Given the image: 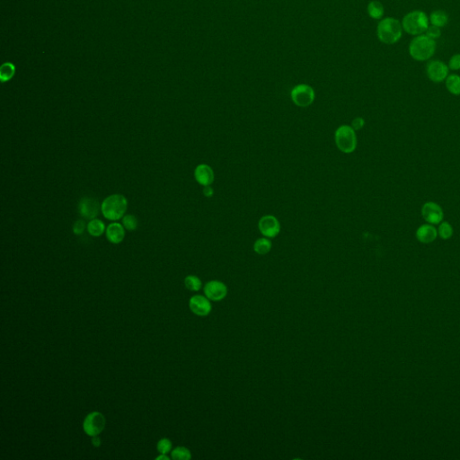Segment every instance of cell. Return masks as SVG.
<instances>
[{
    "mask_svg": "<svg viewBox=\"0 0 460 460\" xmlns=\"http://www.w3.org/2000/svg\"><path fill=\"white\" fill-rule=\"evenodd\" d=\"M416 238L420 243H430L434 242L438 236V229L431 224H423L416 230Z\"/></svg>",
    "mask_w": 460,
    "mask_h": 460,
    "instance_id": "14",
    "label": "cell"
},
{
    "mask_svg": "<svg viewBox=\"0 0 460 460\" xmlns=\"http://www.w3.org/2000/svg\"><path fill=\"white\" fill-rule=\"evenodd\" d=\"M421 212L424 221L429 224H440L444 219L443 209L436 202H426L422 205Z\"/></svg>",
    "mask_w": 460,
    "mask_h": 460,
    "instance_id": "9",
    "label": "cell"
},
{
    "mask_svg": "<svg viewBox=\"0 0 460 460\" xmlns=\"http://www.w3.org/2000/svg\"><path fill=\"white\" fill-rule=\"evenodd\" d=\"M272 249V243L268 238H259L255 241L254 245V250L256 254L260 255H264L268 254Z\"/></svg>",
    "mask_w": 460,
    "mask_h": 460,
    "instance_id": "21",
    "label": "cell"
},
{
    "mask_svg": "<svg viewBox=\"0 0 460 460\" xmlns=\"http://www.w3.org/2000/svg\"><path fill=\"white\" fill-rule=\"evenodd\" d=\"M189 307L193 313L199 316H206L211 311V304L207 297L202 295H195L191 297Z\"/></svg>",
    "mask_w": 460,
    "mask_h": 460,
    "instance_id": "13",
    "label": "cell"
},
{
    "mask_svg": "<svg viewBox=\"0 0 460 460\" xmlns=\"http://www.w3.org/2000/svg\"><path fill=\"white\" fill-rule=\"evenodd\" d=\"M156 460H169V457L167 456V454H161L160 456H157L156 458Z\"/></svg>",
    "mask_w": 460,
    "mask_h": 460,
    "instance_id": "34",
    "label": "cell"
},
{
    "mask_svg": "<svg viewBox=\"0 0 460 460\" xmlns=\"http://www.w3.org/2000/svg\"><path fill=\"white\" fill-rule=\"evenodd\" d=\"M15 73V65L10 62H7L1 66L0 68V79L2 82H7L11 79Z\"/></svg>",
    "mask_w": 460,
    "mask_h": 460,
    "instance_id": "22",
    "label": "cell"
},
{
    "mask_svg": "<svg viewBox=\"0 0 460 460\" xmlns=\"http://www.w3.org/2000/svg\"><path fill=\"white\" fill-rule=\"evenodd\" d=\"M335 143L342 152L350 154L356 149L357 136L351 126H340L335 131Z\"/></svg>",
    "mask_w": 460,
    "mask_h": 460,
    "instance_id": "5",
    "label": "cell"
},
{
    "mask_svg": "<svg viewBox=\"0 0 460 460\" xmlns=\"http://www.w3.org/2000/svg\"><path fill=\"white\" fill-rule=\"evenodd\" d=\"M446 88L454 95H460V76L456 74L449 75L446 78Z\"/></svg>",
    "mask_w": 460,
    "mask_h": 460,
    "instance_id": "19",
    "label": "cell"
},
{
    "mask_svg": "<svg viewBox=\"0 0 460 460\" xmlns=\"http://www.w3.org/2000/svg\"><path fill=\"white\" fill-rule=\"evenodd\" d=\"M92 443L95 447H99L101 445V440L97 436H94L92 439Z\"/></svg>",
    "mask_w": 460,
    "mask_h": 460,
    "instance_id": "33",
    "label": "cell"
},
{
    "mask_svg": "<svg viewBox=\"0 0 460 460\" xmlns=\"http://www.w3.org/2000/svg\"><path fill=\"white\" fill-rule=\"evenodd\" d=\"M364 125H365V121L363 119L361 118V117L354 119L353 122H351V127L354 128V130H359V129H362Z\"/></svg>",
    "mask_w": 460,
    "mask_h": 460,
    "instance_id": "31",
    "label": "cell"
},
{
    "mask_svg": "<svg viewBox=\"0 0 460 460\" xmlns=\"http://www.w3.org/2000/svg\"><path fill=\"white\" fill-rule=\"evenodd\" d=\"M101 205L97 200L94 198H82L78 203V212L82 217L92 221L98 216Z\"/></svg>",
    "mask_w": 460,
    "mask_h": 460,
    "instance_id": "11",
    "label": "cell"
},
{
    "mask_svg": "<svg viewBox=\"0 0 460 460\" xmlns=\"http://www.w3.org/2000/svg\"><path fill=\"white\" fill-rule=\"evenodd\" d=\"M429 20L431 25L441 28L445 26L449 22V15L442 10H435L430 14Z\"/></svg>",
    "mask_w": 460,
    "mask_h": 460,
    "instance_id": "18",
    "label": "cell"
},
{
    "mask_svg": "<svg viewBox=\"0 0 460 460\" xmlns=\"http://www.w3.org/2000/svg\"><path fill=\"white\" fill-rule=\"evenodd\" d=\"M449 66L441 61H431L427 64L426 73L430 81L441 83L449 76Z\"/></svg>",
    "mask_w": 460,
    "mask_h": 460,
    "instance_id": "8",
    "label": "cell"
},
{
    "mask_svg": "<svg viewBox=\"0 0 460 460\" xmlns=\"http://www.w3.org/2000/svg\"><path fill=\"white\" fill-rule=\"evenodd\" d=\"M203 194L205 195L206 197H211L213 195V189L210 187V185L209 186H204V189H203Z\"/></svg>",
    "mask_w": 460,
    "mask_h": 460,
    "instance_id": "32",
    "label": "cell"
},
{
    "mask_svg": "<svg viewBox=\"0 0 460 460\" xmlns=\"http://www.w3.org/2000/svg\"><path fill=\"white\" fill-rule=\"evenodd\" d=\"M184 285L191 291H198L202 288V281L197 276L189 275L184 280Z\"/></svg>",
    "mask_w": 460,
    "mask_h": 460,
    "instance_id": "24",
    "label": "cell"
},
{
    "mask_svg": "<svg viewBox=\"0 0 460 460\" xmlns=\"http://www.w3.org/2000/svg\"><path fill=\"white\" fill-rule=\"evenodd\" d=\"M449 69H452V70H459L460 53L455 54L450 58L449 61Z\"/></svg>",
    "mask_w": 460,
    "mask_h": 460,
    "instance_id": "29",
    "label": "cell"
},
{
    "mask_svg": "<svg viewBox=\"0 0 460 460\" xmlns=\"http://www.w3.org/2000/svg\"><path fill=\"white\" fill-rule=\"evenodd\" d=\"M368 14L372 19L380 20L383 17L384 15L385 9L383 4L377 1V0H372L368 4Z\"/></svg>",
    "mask_w": 460,
    "mask_h": 460,
    "instance_id": "17",
    "label": "cell"
},
{
    "mask_svg": "<svg viewBox=\"0 0 460 460\" xmlns=\"http://www.w3.org/2000/svg\"><path fill=\"white\" fill-rule=\"evenodd\" d=\"M204 294L209 301H221L228 294V288L220 281H210L204 287Z\"/></svg>",
    "mask_w": 460,
    "mask_h": 460,
    "instance_id": "12",
    "label": "cell"
},
{
    "mask_svg": "<svg viewBox=\"0 0 460 460\" xmlns=\"http://www.w3.org/2000/svg\"><path fill=\"white\" fill-rule=\"evenodd\" d=\"M453 227L450 223L447 221H442L440 223L439 228H438V235L440 236L441 238L444 240H448L451 238L453 236Z\"/></svg>",
    "mask_w": 460,
    "mask_h": 460,
    "instance_id": "23",
    "label": "cell"
},
{
    "mask_svg": "<svg viewBox=\"0 0 460 460\" xmlns=\"http://www.w3.org/2000/svg\"><path fill=\"white\" fill-rule=\"evenodd\" d=\"M122 225L127 230L134 231L138 228L137 218L133 215H126L122 218Z\"/></svg>",
    "mask_w": 460,
    "mask_h": 460,
    "instance_id": "26",
    "label": "cell"
},
{
    "mask_svg": "<svg viewBox=\"0 0 460 460\" xmlns=\"http://www.w3.org/2000/svg\"><path fill=\"white\" fill-rule=\"evenodd\" d=\"M426 36H428L429 38L432 40L440 38L441 35V31L439 27L434 26V25H430L428 27V29L425 32Z\"/></svg>",
    "mask_w": 460,
    "mask_h": 460,
    "instance_id": "28",
    "label": "cell"
},
{
    "mask_svg": "<svg viewBox=\"0 0 460 460\" xmlns=\"http://www.w3.org/2000/svg\"><path fill=\"white\" fill-rule=\"evenodd\" d=\"M258 227L262 236H265L267 238H274L275 236H277L281 231V224L277 218L272 215L262 217L259 221Z\"/></svg>",
    "mask_w": 460,
    "mask_h": 460,
    "instance_id": "10",
    "label": "cell"
},
{
    "mask_svg": "<svg viewBox=\"0 0 460 460\" xmlns=\"http://www.w3.org/2000/svg\"><path fill=\"white\" fill-rule=\"evenodd\" d=\"M171 457L175 460H189L192 458V454L186 448L177 447L172 451Z\"/></svg>",
    "mask_w": 460,
    "mask_h": 460,
    "instance_id": "25",
    "label": "cell"
},
{
    "mask_svg": "<svg viewBox=\"0 0 460 460\" xmlns=\"http://www.w3.org/2000/svg\"><path fill=\"white\" fill-rule=\"evenodd\" d=\"M125 236V229L124 227H122V225L120 223H112L108 226L106 228V237L108 241H110L112 243H122Z\"/></svg>",
    "mask_w": 460,
    "mask_h": 460,
    "instance_id": "16",
    "label": "cell"
},
{
    "mask_svg": "<svg viewBox=\"0 0 460 460\" xmlns=\"http://www.w3.org/2000/svg\"><path fill=\"white\" fill-rule=\"evenodd\" d=\"M86 227H88V226L86 225L84 221L79 220V221H76V223L73 227V232L75 233L76 235H82L84 233Z\"/></svg>",
    "mask_w": 460,
    "mask_h": 460,
    "instance_id": "30",
    "label": "cell"
},
{
    "mask_svg": "<svg viewBox=\"0 0 460 460\" xmlns=\"http://www.w3.org/2000/svg\"><path fill=\"white\" fill-rule=\"evenodd\" d=\"M88 231L92 236H102L104 230H105V225L103 221H100L98 219H94L92 221H89L88 224Z\"/></svg>",
    "mask_w": 460,
    "mask_h": 460,
    "instance_id": "20",
    "label": "cell"
},
{
    "mask_svg": "<svg viewBox=\"0 0 460 460\" xmlns=\"http://www.w3.org/2000/svg\"><path fill=\"white\" fill-rule=\"evenodd\" d=\"M293 103L300 107H308L315 101V90L309 85L300 84L294 87L290 92Z\"/></svg>",
    "mask_w": 460,
    "mask_h": 460,
    "instance_id": "6",
    "label": "cell"
},
{
    "mask_svg": "<svg viewBox=\"0 0 460 460\" xmlns=\"http://www.w3.org/2000/svg\"><path fill=\"white\" fill-rule=\"evenodd\" d=\"M436 48L435 40L429 38L425 35H418L412 40L409 45V53L415 61H428L434 56Z\"/></svg>",
    "mask_w": 460,
    "mask_h": 460,
    "instance_id": "2",
    "label": "cell"
},
{
    "mask_svg": "<svg viewBox=\"0 0 460 460\" xmlns=\"http://www.w3.org/2000/svg\"><path fill=\"white\" fill-rule=\"evenodd\" d=\"M402 26L407 34L418 36L425 34L426 30L430 26V20L424 12L415 10L403 16Z\"/></svg>",
    "mask_w": 460,
    "mask_h": 460,
    "instance_id": "4",
    "label": "cell"
},
{
    "mask_svg": "<svg viewBox=\"0 0 460 460\" xmlns=\"http://www.w3.org/2000/svg\"><path fill=\"white\" fill-rule=\"evenodd\" d=\"M194 177L201 185L209 186L214 181V172L209 166L202 164L195 169Z\"/></svg>",
    "mask_w": 460,
    "mask_h": 460,
    "instance_id": "15",
    "label": "cell"
},
{
    "mask_svg": "<svg viewBox=\"0 0 460 460\" xmlns=\"http://www.w3.org/2000/svg\"><path fill=\"white\" fill-rule=\"evenodd\" d=\"M128 202L121 194H113L103 200L101 205V211L103 217L111 221L121 220L127 210Z\"/></svg>",
    "mask_w": 460,
    "mask_h": 460,
    "instance_id": "3",
    "label": "cell"
},
{
    "mask_svg": "<svg viewBox=\"0 0 460 460\" xmlns=\"http://www.w3.org/2000/svg\"><path fill=\"white\" fill-rule=\"evenodd\" d=\"M403 26L399 20L387 17L381 20L376 27L377 38L384 44L392 45L399 42L403 35Z\"/></svg>",
    "mask_w": 460,
    "mask_h": 460,
    "instance_id": "1",
    "label": "cell"
},
{
    "mask_svg": "<svg viewBox=\"0 0 460 460\" xmlns=\"http://www.w3.org/2000/svg\"><path fill=\"white\" fill-rule=\"evenodd\" d=\"M172 442L170 440H168L167 438H164L162 440H160L157 443V450L161 454H168L172 450Z\"/></svg>",
    "mask_w": 460,
    "mask_h": 460,
    "instance_id": "27",
    "label": "cell"
},
{
    "mask_svg": "<svg viewBox=\"0 0 460 460\" xmlns=\"http://www.w3.org/2000/svg\"><path fill=\"white\" fill-rule=\"evenodd\" d=\"M105 417L99 412H93L86 417L83 428L85 432L90 437L97 436L103 431L105 427Z\"/></svg>",
    "mask_w": 460,
    "mask_h": 460,
    "instance_id": "7",
    "label": "cell"
}]
</instances>
